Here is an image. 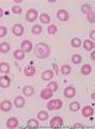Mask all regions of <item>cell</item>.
Returning a JSON list of instances; mask_svg holds the SVG:
<instances>
[{"label":"cell","mask_w":95,"mask_h":129,"mask_svg":"<svg viewBox=\"0 0 95 129\" xmlns=\"http://www.w3.org/2000/svg\"><path fill=\"white\" fill-rule=\"evenodd\" d=\"M94 114V109L91 107V106H85L83 109H82V115L84 117H91L93 116Z\"/></svg>","instance_id":"5bb4252c"},{"label":"cell","mask_w":95,"mask_h":129,"mask_svg":"<svg viewBox=\"0 0 95 129\" xmlns=\"http://www.w3.org/2000/svg\"><path fill=\"white\" fill-rule=\"evenodd\" d=\"M13 104H14V106L16 108L21 109V108H23L25 106L26 100H25V98H23L22 95H17V96H15L14 100H13Z\"/></svg>","instance_id":"8fae6325"},{"label":"cell","mask_w":95,"mask_h":129,"mask_svg":"<svg viewBox=\"0 0 95 129\" xmlns=\"http://www.w3.org/2000/svg\"><path fill=\"white\" fill-rule=\"evenodd\" d=\"M25 52L23 51V50H21V49H18V50H15L14 52H13V58L15 59V60H23L24 58H25Z\"/></svg>","instance_id":"44dd1931"},{"label":"cell","mask_w":95,"mask_h":129,"mask_svg":"<svg viewBox=\"0 0 95 129\" xmlns=\"http://www.w3.org/2000/svg\"><path fill=\"white\" fill-rule=\"evenodd\" d=\"M52 67H53V72H54V73H56V74H58L59 69H58L57 64H56V63H52Z\"/></svg>","instance_id":"8d00e7d4"},{"label":"cell","mask_w":95,"mask_h":129,"mask_svg":"<svg viewBox=\"0 0 95 129\" xmlns=\"http://www.w3.org/2000/svg\"><path fill=\"white\" fill-rule=\"evenodd\" d=\"M82 45V41L79 38H74L71 40V46L74 48H80Z\"/></svg>","instance_id":"83f0119b"},{"label":"cell","mask_w":95,"mask_h":129,"mask_svg":"<svg viewBox=\"0 0 95 129\" xmlns=\"http://www.w3.org/2000/svg\"><path fill=\"white\" fill-rule=\"evenodd\" d=\"M7 34V28L4 25H0V38L5 37Z\"/></svg>","instance_id":"e575fe53"},{"label":"cell","mask_w":95,"mask_h":129,"mask_svg":"<svg viewBox=\"0 0 95 129\" xmlns=\"http://www.w3.org/2000/svg\"><path fill=\"white\" fill-rule=\"evenodd\" d=\"M38 18V11L36 9H33V8H31L27 11L26 13V19L29 21V22H33L35 21L36 19Z\"/></svg>","instance_id":"3957f363"},{"label":"cell","mask_w":95,"mask_h":129,"mask_svg":"<svg viewBox=\"0 0 95 129\" xmlns=\"http://www.w3.org/2000/svg\"><path fill=\"white\" fill-rule=\"evenodd\" d=\"M71 70H72V68H71V66L69 65V64H65V65H62L61 68H60V71L63 75H69L71 73Z\"/></svg>","instance_id":"484cf974"},{"label":"cell","mask_w":95,"mask_h":129,"mask_svg":"<svg viewBox=\"0 0 95 129\" xmlns=\"http://www.w3.org/2000/svg\"><path fill=\"white\" fill-rule=\"evenodd\" d=\"M83 47H84V49L86 50V51H93L94 50V47H95V45H94V42L93 41H90V40H85L84 41V43H83Z\"/></svg>","instance_id":"ac0fdd59"},{"label":"cell","mask_w":95,"mask_h":129,"mask_svg":"<svg viewBox=\"0 0 95 129\" xmlns=\"http://www.w3.org/2000/svg\"><path fill=\"white\" fill-rule=\"evenodd\" d=\"M90 38H91V40L92 41H94L95 40V30L93 29V30H91V33H90Z\"/></svg>","instance_id":"74e56055"},{"label":"cell","mask_w":95,"mask_h":129,"mask_svg":"<svg viewBox=\"0 0 95 129\" xmlns=\"http://www.w3.org/2000/svg\"><path fill=\"white\" fill-rule=\"evenodd\" d=\"M53 75H54V72L52 70H45V71H43V73L41 75V78L45 81H48V80L53 78Z\"/></svg>","instance_id":"e0dca14e"},{"label":"cell","mask_w":95,"mask_h":129,"mask_svg":"<svg viewBox=\"0 0 95 129\" xmlns=\"http://www.w3.org/2000/svg\"><path fill=\"white\" fill-rule=\"evenodd\" d=\"M62 125H63V120H62V118L59 117V116L53 117V118L50 120V122H49V126H50L51 128H59V127H61Z\"/></svg>","instance_id":"277c9868"},{"label":"cell","mask_w":95,"mask_h":129,"mask_svg":"<svg viewBox=\"0 0 95 129\" xmlns=\"http://www.w3.org/2000/svg\"><path fill=\"white\" fill-rule=\"evenodd\" d=\"M63 94H65L66 98L68 99H72L76 95V88L74 86H68L63 90Z\"/></svg>","instance_id":"9c48e42d"},{"label":"cell","mask_w":95,"mask_h":129,"mask_svg":"<svg viewBox=\"0 0 95 129\" xmlns=\"http://www.w3.org/2000/svg\"><path fill=\"white\" fill-rule=\"evenodd\" d=\"M24 73H25L26 76H28V77H32V76H34V75L36 74V68H35L34 66L29 65V66H27V67L25 68Z\"/></svg>","instance_id":"9a60e30c"},{"label":"cell","mask_w":95,"mask_h":129,"mask_svg":"<svg viewBox=\"0 0 95 129\" xmlns=\"http://www.w3.org/2000/svg\"><path fill=\"white\" fill-rule=\"evenodd\" d=\"M40 20H41L42 23L48 24V23L50 22L51 18H50V16H49V14H47V13H41V15H40Z\"/></svg>","instance_id":"4316f807"},{"label":"cell","mask_w":95,"mask_h":129,"mask_svg":"<svg viewBox=\"0 0 95 129\" xmlns=\"http://www.w3.org/2000/svg\"><path fill=\"white\" fill-rule=\"evenodd\" d=\"M62 107V102L61 100L59 99H56V100H50L47 105H46V108L49 110V111H53V110H59L61 109Z\"/></svg>","instance_id":"7a4b0ae2"},{"label":"cell","mask_w":95,"mask_h":129,"mask_svg":"<svg viewBox=\"0 0 95 129\" xmlns=\"http://www.w3.org/2000/svg\"><path fill=\"white\" fill-rule=\"evenodd\" d=\"M18 125V120L15 117H10L6 121V127L9 129H13Z\"/></svg>","instance_id":"7c38bea8"},{"label":"cell","mask_w":95,"mask_h":129,"mask_svg":"<svg viewBox=\"0 0 95 129\" xmlns=\"http://www.w3.org/2000/svg\"><path fill=\"white\" fill-rule=\"evenodd\" d=\"M47 87L50 88V89H52L53 92H54V91H57V89H58V84H57L56 81H50V82L47 84Z\"/></svg>","instance_id":"1f68e13d"},{"label":"cell","mask_w":95,"mask_h":129,"mask_svg":"<svg viewBox=\"0 0 95 129\" xmlns=\"http://www.w3.org/2000/svg\"><path fill=\"white\" fill-rule=\"evenodd\" d=\"M32 49H33V44H32L31 41H29V40H25V41L22 42V44H21V50H23L25 53L31 52Z\"/></svg>","instance_id":"52a82bcc"},{"label":"cell","mask_w":95,"mask_h":129,"mask_svg":"<svg viewBox=\"0 0 95 129\" xmlns=\"http://www.w3.org/2000/svg\"><path fill=\"white\" fill-rule=\"evenodd\" d=\"M35 55L40 59H45L50 55V48L45 43H38L35 46Z\"/></svg>","instance_id":"6da1fadb"},{"label":"cell","mask_w":95,"mask_h":129,"mask_svg":"<svg viewBox=\"0 0 95 129\" xmlns=\"http://www.w3.org/2000/svg\"><path fill=\"white\" fill-rule=\"evenodd\" d=\"M42 30H43V28H42V26L40 24H35V25H33V27H32V33H33L34 35L41 34Z\"/></svg>","instance_id":"f1b7e54d"},{"label":"cell","mask_w":95,"mask_h":129,"mask_svg":"<svg viewBox=\"0 0 95 129\" xmlns=\"http://www.w3.org/2000/svg\"><path fill=\"white\" fill-rule=\"evenodd\" d=\"M11 108H12V103L8 100H5L0 104V110L2 112H9L11 110Z\"/></svg>","instance_id":"30bf717a"},{"label":"cell","mask_w":95,"mask_h":129,"mask_svg":"<svg viewBox=\"0 0 95 129\" xmlns=\"http://www.w3.org/2000/svg\"><path fill=\"white\" fill-rule=\"evenodd\" d=\"M72 62L74 64H76V65H78V64H80L82 62V56L79 54H74L72 56Z\"/></svg>","instance_id":"4dcf8cb0"},{"label":"cell","mask_w":95,"mask_h":129,"mask_svg":"<svg viewBox=\"0 0 95 129\" xmlns=\"http://www.w3.org/2000/svg\"><path fill=\"white\" fill-rule=\"evenodd\" d=\"M56 16L57 18L60 20V21H67L69 20L70 18V15H69V12L66 10V9H59L56 13Z\"/></svg>","instance_id":"5b68a950"},{"label":"cell","mask_w":95,"mask_h":129,"mask_svg":"<svg viewBox=\"0 0 95 129\" xmlns=\"http://www.w3.org/2000/svg\"><path fill=\"white\" fill-rule=\"evenodd\" d=\"M37 118L40 120V121H45L48 119V114L46 111H40L38 114H37Z\"/></svg>","instance_id":"f546056e"},{"label":"cell","mask_w":95,"mask_h":129,"mask_svg":"<svg viewBox=\"0 0 95 129\" xmlns=\"http://www.w3.org/2000/svg\"><path fill=\"white\" fill-rule=\"evenodd\" d=\"M81 11H82V13H84V14H89L90 12L93 11V9H92V6H91L90 4L85 3V4H83V5L81 6Z\"/></svg>","instance_id":"603a6c76"},{"label":"cell","mask_w":95,"mask_h":129,"mask_svg":"<svg viewBox=\"0 0 95 129\" xmlns=\"http://www.w3.org/2000/svg\"><path fill=\"white\" fill-rule=\"evenodd\" d=\"M39 127V122L36 119H29L28 123H27V128L30 129H35Z\"/></svg>","instance_id":"ffe728a7"},{"label":"cell","mask_w":95,"mask_h":129,"mask_svg":"<svg viewBox=\"0 0 95 129\" xmlns=\"http://www.w3.org/2000/svg\"><path fill=\"white\" fill-rule=\"evenodd\" d=\"M94 95H95V94H94V92H92V94H91V98H92L93 100H94Z\"/></svg>","instance_id":"60d3db41"},{"label":"cell","mask_w":95,"mask_h":129,"mask_svg":"<svg viewBox=\"0 0 95 129\" xmlns=\"http://www.w3.org/2000/svg\"><path fill=\"white\" fill-rule=\"evenodd\" d=\"M3 14H4V10H3V8L0 7V18L3 16Z\"/></svg>","instance_id":"f35d334b"},{"label":"cell","mask_w":95,"mask_h":129,"mask_svg":"<svg viewBox=\"0 0 95 129\" xmlns=\"http://www.w3.org/2000/svg\"><path fill=\"white\" fill-rule=\"evenodd\" d=\"M47 31H48V34L49 35H54L56 31H57V25L55 24H50L47 28Z\"/></svg>","instance_id":"d6a6232c"},{"label":"cell","mask_w":95,"mask_h":129,"mask_svg":"<svg viewBox=\"0 0 95 129\" xmlns=\"http://www.w3.org/2000/svg\"><path fill=\"white\" fill-rule=\"evenodd\" d=\"M24 31H25V28H24V26L21 23H16V24H14L12 26V34L14 36H16V37L23 36Z\"/></svg>","instance_id":"8992f818"},{"label":"cell","mask_w":95,"mask_h":129,"mask_svg":"<svg viewBox=\"0 0 95 129\" xmlns=\"http://www.w3.org/2000/svg\"><path fill=\"white\" fill-rule=\"evenodd\" d=\"M11 11H12L13 13H15V14H21V13H22V11H23V9H22V7H21V6L14 5V6L11 8Z\"/></svg>","instance_id":"d590c367"},{"label":"cell","mask_w":95,"mask_h":129,"mask_svg":"<svg viewBox=\"0 0 95 129\" xmlns=\"http://www.w3.org/2000/svg\"><path fill=\"white\" fill-rule=\"evenodd\" d=\"M10 85V78L6 75L0 76V87L2 88H7Z\"/></svg>","instance_id":"4fadbf2b"},{"label":"cell","mask_w":95,"mask_h":129,"mask_svg":"<svg viewBox=\"0 0 95 129\" xmlns=\"http://www.w3.org/2000/svg\"><path fill=\"white\" fill-rule=\"evenodd\" d=\"M52 95H53V90L50 89V88H48V87L44 88L40 92V96H41L42 100H49V99L52 98Z\"/></svg>","instance_id":"ba28073f"},{"label":"cell","mask_w":95,"mask_h":129,"mask_svg":"<svg viewBox=\"0 0 95 129\" xmlns=\"http://www.w3.org/2000/svg\"><path fill=\"white\" fill-rule=\"evenodd\" d=\"M69 108H70V110H71L72 112H78V111L81 109V105L79 104V102H72V103L70 104Z\"/></svg>","instance_id":"d4e9b609"},{"label":"cell","mask_w":95,"mask_h":129,"mask_svg":"<svg viewBox=\"0 0 95 129\" xmlns=\"http://www.w3.org/2000/svg\"><path fill=\"white\" fill-rule=\"evenodd\" d=\"M9 71H10V66H9L8 63H6V62L0 63V72L7 74V73H9Z\"/></svg>","instance_id":"d6986e66"},{"label":"cell","mask_w":95,"mask_h":129,"mask_svg":"<svg viewBox=\"0 0 95 129\" xmlns=\"http://www.w3.org/2000/svg\"><path fill=\"white\" fill-rule=\"evenodd\" d=\"M87 20L90 23H94V21H95V13H94V11L90 12L89 14H87Z\"/></svg>","instance_id":"836d02e7"},{"label":"cell","mask_w":95,"mask_h":129,"mask_svg":"<svg viewBox=\"0 0 95 129\" xmlns=\"http://www.w3.org/2000/svg\"><path fill=\"white\" fill-rule=\"evenodd\" d=\"M91 59L94 61L95 60V54H94V51H91Z\"/></svg>","instance_id":"ab89813d"},{"label":"cell","mask_w":95,"mask_h":129,"mask_svg":"<svg viewBox=\"0 0 95 129\" xmlns=\"http://www.w3.org/2000/svg\"><path fill=\"white\" fill-rule=\"evenodd\" d=\"M9 50H10V45L8 43L3 42V43L0 44V52H1V53H3V54L8 53Z\"/></svg>","instance_id":"cb8c5ba5"},{"label":"cell","mask_w":95,"mask_h":129,"mask_svg":"<svg viewBox=\"0 0 95 129\" xmlns=\"http://www.w3.org/2000/svg\"><path fill=\"white\" fill-rule=\"evenodd\" d=\"M91 71H92V67H91V65H89V64H85V65H83L81 68V73L83 75H88L91 73Z\"/></svg>","instance_id":"7402d4cb"},{"label":"cell","mask_w":95,"mask_h":129,"mask_svg":"<svg viewBox=\"0 0 95 129\" xmlns=\"http://www.w3.org/2000/svg\"><path fill=\"white\" fill-rule=\"evenodd\" d=\"M23 94L25 96H31V95H33L34 92H35V88L33 86H31V85H26L24 88H23Z\"/></svg>","instance_id":"2e32d148"}]
</instances>
